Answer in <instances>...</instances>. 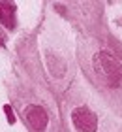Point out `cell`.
<instances>
[{"label":"cell","mask_w":122,"mask_h":132,"mask_svg":"<svg viewBox=\"0 0 122 132\" xmlns=\"http://www.w3.org/2000/svg\"><path fill=\"white\" fill-rule=\"evenodd\" d=\"M94 70L109 87H113V89L122 87V64L111 53H107V51L98 53L94 57Z\"/></svg>","instance_id":"obj_1"},{"label":"cell","mask_w":122,"mask_h":132,"mask_svg":"<svg viewBox=\"0 0 122 132\" xmlns=\"http://www.w3.org/2000/svg\"><path fill=\"white\" fill-rule=\"evenodd\" d=\"M71 123L77 132H96L98 130V117L87 106H77L71 111Z\"/></svg>","instance_id":"obj_2"},{"label":"cell","mask_w":122,"mask_h":132,"mask_svg":"<svg viewBox=\"0 0 122 132\" xmlns=\"http://www.w3.org/2000/svg\"><path fill=\"white\" fill-rule=\"evenodd\" d=\"M24 117H26L28 125L36 132H45L47 123H49V117H47V111L41 106H36V104L26 106V108H24Z\"/></svg>","instance_id":"obj_3"},{"label":"cell","mask_w":122,"mask_h":132,"mask_svg":"<svg viewBox=\"0 0 122 132\" xmlns=\"http://www.w3.org/2000/svg\"><path fill=\"white\" fill-rule=\"evenodd\" d=\"M0 21L8 28L15 27V6L11 2H0Z\"/></svg>","instance_id":"obj_4"},{"label":"cell","mask_w":122,"mask_h":132,"mask_svg":"<svg viewBox=\"0 0 122 132\" xmlns=\"http://www.w3.org/2000/svg\"><path fill=\"white\" fill-rule=\"evenodd\" d=\"M4 113H6V117H8V123L13 125V123H15V115H13V110H11V106L6 104V106H4Z\"/></svg>","instance_id":"obj_5"},{"label":"cell","mask_w":122,"mask_h":132,"mask_svg":"<svg viewBox=\"0 0 122 132\" xmlns=\"http://www.w3.org/2000/svg\"><path fill=\"white\" fill-rule=\"evenodd\" d=\"M4 42H6V34H4V30H0V47L4 45Z\"/></svg>","instance_id":"obj_6"}]
</instances>
